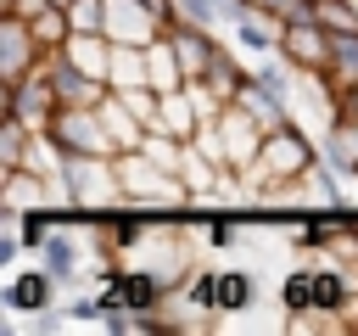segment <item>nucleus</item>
<instances>
[{
    "label": "nucleus",
    "instance_id": "nucleus-1",
    "mask_svg": "<svg viewBox=\"0 0 358 336\" xmlns=\"http://www.w3.org/2000/svg\"><path fill=\"white\" fill-rule=\"evenodd\" d=\"M50 269L45 274H17L11 286H6V308H50Z\"/></svg>",
    "mask_w": 358,
    "mask_h": 336
},
{
    "label": "nucleus",
    "instance_id": "nucleus-2",
    "mask_svg": "<svg viewBox=\"0 0 358 336\" xmlns=\"http://www.w3.org/2000/svg\"><path fill=\"white\" fill-rule=\"evenodd\" d=\"M39 252H45V269H50V274L67 286V280H73V241H67V235H50Z\"/></svg>",
    "mask_w": 358,
    "mask_h": 336
},
{
    "label": "nucleus",
    "instance_id": "nucleus-3",
    "mask_svg": "<svg viewBox=\"0 0 358 336\" xmlns=\"http://www.w3.org/2000/svg\"><path fill=\"white\" fill-rule=\"evenodd\" d=\"M213 302H218V308H246V302H252V280H246V274H224Z\"/></svg>",
    "mask_w": 358,
    "mask_h": 336
},
{
    "label": "nucleus",
    "instance_id": "nucleus-4",
    "mask_svg": "<svg viewBox=\"0 0 358 336\" xmlns=\"http://www.w3.org/2000/svg\"><path fill=\"white\" fill-rule=\"evenodd\" d=\"M313 297H319V280H313V274H291V280H285V302H291V308H308Z\"/></svg>",
    "mask_w": 358,
    "mask_h": 336
},
{
    "label": "nucleus",
    "instance_id": "nucleus-5",
    "mask_svg": "<svg viewBox=\"0 0 358 336\" xmlns=\"http://www.w3.org/2000/svg\"><path fill=\"white\" fill-rule=\"evenodd\" d=\"M241 45H246V50H257V56H263V50H268V45H274V39H268V28H257V22H252V17H246V22H241Z\"/></svg>",
    "mask_w": 358,
    "mask_h": 336
},
{
    "label": "nucleus",
    "instance_id": "nucleus-6",
    "mask_svg": "<svg viewBox=\"0 0 358 336\" xmlns=\"http://www.w3.org/2000/svg\"><path fill=\"white\" fill-rule=\"evenodd\" d=\"M117 291H123L134 308H145V302H151V280H145V274H134V280H117Z\"/></svg>",
    "mask_w": 358,
    "mask_h": 336
},
{
    "label": "nucleus",
    "instance_id": "nucleus-7",
    "mask_svg": "<svg viewBox=\"0 0 358 336\" xmlns=\"http://www.w3.org/2000/svg\"><path fill=\"white\" fill-rule=\"evenodd\" d=\"M179 6H185L196 22H218V17H224V0H179Z\"/></svg>",
    "mask_w": 358,
    "mask_h": 336
},
{
    "label": "nucleus",
    "instance_id": "nucleus-8",
    "mask_svg": "<svg viewBox=\"0 0 358 336\" xmlns=\"http://www.w3.org/2000/svg\"><path fill=\"white\" fill-rule=\"evenodd\" d=\"M319 302H324V308H336V302H341V280H330V274H324V280H319Z\"/></svg>",
    "mask_w": 358,
    "mask_h": 336
},
{
    "label": "nucleus",
    "instance_id": "nucleus-9",
    "mask_svg": "<svg viewBox=\"0 0 358 336\" xmlns=\"http://www.w3.org/2000/svg\"><path fill=\"white\" fill-rule=\"evenodd\" d=\"M22 241H28V246H45L50 235H45V224H39V218H28V224H22Z\"/></svg>",
    "mask_w": 358,
    "mask_h": 336
},
{
    "label": "nucleus",
    "instance_id": "nucleus-10",
    "mask_svg": "<svg viewBox=\"0 0 358 336\" xmlns=\"http://www.w3.org/2000/svg\"><path fill=\"white\" fill-rule=\"evenodd\" d=\"M207 235H213L218 246H229V241H235V224H224V218H213V224H207Z\"/></svg>",
    "mask_w": 358,
    "mask_h": 336
}]
</instances>
